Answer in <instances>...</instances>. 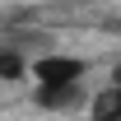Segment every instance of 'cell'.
Here are the masks:
<instances>
[{"label":"cell","instance_id":"cell-5","mask_svg":"<svg viewBox=\"0 0 121 121\" xmlns=\"http://www.w3.org/2000/svg\"><path fill=\"white\" fill-rule=\"evenodd\" d=\"M112 84H121V65H117V70H112Z\"/></svg>","mask_w":121,"mask_h":121},{"label":"cell","instance_id":"cell-2","mask_svg":"<svg viewBox=\"0 0 121 121\" xmlns=\"http://www.w3.org/2000/svg\"><path fill=\"white\" fill-rule=\"evenodd\" d=\"M37 107H47V112H70V107H79V98H84V84H37Z\"/></svg>","mask_w":121,"mask_h":121},{"label":"cell","instance_id":"cell-3","mask_svg":"<svg viewBox=\"0 0 121 121\" xmlns=\"http://www.w3.org/2000/svg\"><path fill=\"white\" fill-rule=\"evenodd\" d=\"M89 117L93 121H117L121 117V84H112V89H103L98 98L89 103Z\"/></svg>","mask_w":121,"mask_h":121},{"label":"cell","instance_id":"cell-4","mask_svg":"<svg viewBox=\"0 0 121 121\" xmlns=\"http://www.w3.org/2000/svg\"><path fill=\"white\" fill-rule=\"evenodd\" d=\"M28 75V65H23V56H19L14 47H0V79L5 84H14V79Z\"/></svg>","mask_w":121,"mask_h":121},{"label":"cell","instance_id":"cell-1","mask_svg":"<svg viewBox=\"0 0 121 121\" xmlns=\"http://www.w3.org/2000/svg\"><path fill=\"white\" fill-rule=\"evenodd\" d=\"M89 75V60L65 56V51H47V56L33 60V79L37 84H84Z\"/></svg>","mask_w":121,"mask_h":121}]
</instances>
